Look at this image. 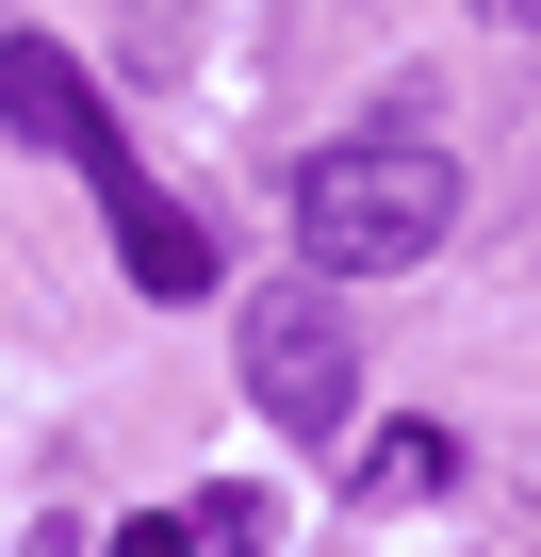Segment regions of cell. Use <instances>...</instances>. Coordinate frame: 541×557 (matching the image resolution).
<instances>
[{"instance_id": "6da1fadb", "label": "cell", "mask_w": 541, "mask_h": 557, "mask_svg": "<svg viewBox=\"0 0 541 557\" xmlns=\"http://www.w3.org/2000/svg\"><path fill=\"white\" fill-rule=\"evenodd\" d=\"M443 230H459V148H427V132H345L296 164V262L312 278H394Z\"/></svg>"}, {"instance_id": "7a4b0ae2", "label": "cell", "mask_w": 541, "mask_h": 557, "mask_svg": "<svg viewBox=\"0 0 541 557\" xmlns=\"http://www.w3.org/2000/svg\"><path fill=\"white\" fill-rule=\"evenodd\" d=\"M246 410L280 443H345L361 410V345L329 312V278H280V296H246Z\"/></svg>"}, {"instance_id": "3957f363", "label": "cell", "mask_w": 541, "mask_h": 557, "mask_svg": "<svg viewBox=\"0 0 541 557\" xmlns=\"http://www.w3.org/2000/svg\"><path fill=\"white\" fill-rule=\"evenodd\" d=\"M83 181H99V213H115V262H132V296H213V230L132 164V132H115V99L83 115V148H66Z\"/></svg>"}, {"instance_id": "277c9868", "label": "cell", "mask_w": 541, "mask_h": 557, "mask_svg": "<svg viewBox=\"0 0 541 557\" xmlns=\"http://www.w3.org/2000/svg\"><path fill=\"white\" fill-rule=\"evenodd\" d=\"M83 115H99V83H83V50H50V34H0V132L17 148H83Z\"/></svg>"}, {"instance_id": "5b68a950", "label": "cell", "mask_w": 541, "mask_h": 557, "mask_svg": "<svg viewBox=\"0 0 541 557\" xmlns=\"http://www.w3.org/2000/svg\"><path fill=\"white\" fill-rule=\"evenodd\" d=\"M443 475H459V443H443V426H378V443H361V492H378V508H427Z\"/></svg>"}, {"instance_id": "8992f818", "label": "cell", "mask_w": 541, "mask_h": 557, "mask_svg": "<svg viewBox=\"0 0 541 557\" xmlns=\"http://www.w3.org/2000/svg\"><path fill=\"white\" fill-rule=\"evenodd\" d=\"M99 557H197V508H148V524H115Z\"/></svg>"}]
</instances>
